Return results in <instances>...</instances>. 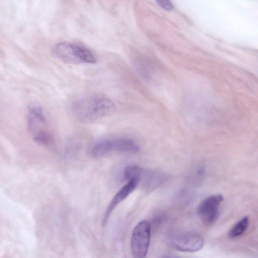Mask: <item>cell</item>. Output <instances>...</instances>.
Masks as SVG:
<instances>
[{
  "label": "cell",
  "mask_w": 258,
  "mask_h": 258,
  "mask_svg": "<svg viewBox=\"0 0 258 258\" xmlns=\"http://www.w3.org/2000/svg\"><path fill=\"white\" fill-rule=\"evenodd\" d=\"M113 102L106 97H93L75 102L73 105L75 116L83 122H92L106 117L114 112Z\"/></svg>",
  "instance_id": "1"
},
{
  "label": "cell",
  "mask_w": 258,
  "mask_h": 258,
  "mask_svg": "<svg viewBox=\"0 0 258 258\" xmlns=\"http://www.w3.org/2000/svg\"><path fill=\"white\" fill-rule=\"evenodd\" d=\"M54 51L59 59L67 63L80 64L96 62L95 56L90 50L68 42L57 44Z\"/></svg>",
  "instance_id": "2"
},
{
  "label": "cell",
  "mask_w": 258,
  "mask_h": 258,
  "mask_svg": "<svg viewBox=\"0 0 258 258\" xmlns=\"http://www.w3.org/2000/svg\"><path fill=\"white\" fill-rule=\"evenodd\" d=\"M151 226L146 220L140 221L135 227L131 237V247L133 256L143 258L147 254L150 241Z\"/></svg>",
  "instance_id": "3"
},
{
  "label": "cell",
  "mask_w": 258,
  "mask_h": 258,
  "mask_svg": "<svg viewBox=\"0 0 258 258\" xmlns=\"http://www.w3.org/2000/svg\"><path fill=\"white\" fill-rule=\"evenodd\" d=\"M222 195L210 196L203 200L197 209V213L202 222L206 225H212L218 220L219 207L223 201Z\"/></svg>",
  "instance_id": "4"
},
{
  "label": "cell",
  "mask_w": 258,
  "mask_h": 258,
  "mask_svg": "<svg viewBox=\"0 0 258 258\" xmlns=\"http://www.w3.org/2000/svg\"><path fill=\"white\" fill-rule=\"evenodd\" d=\"M173 247L182 252H193L200 250L204 245L203 238L195 233H187L175 238L172 242Z\"/></svg>",
  "instance_id": "5"
},
{
  "label": "cell",
  "mask_w": 258,
  "mask_h": 258,
  "mask_svg": "<svg viewBox=\"0 0 258 258\" xmlns=\"http://www.w3.org/2000/svg\"><path fill=\"white\" fill-rule=\"evenodd\" d=\"M28 109V128L33 136L46 131L44 127L46 118L41 106L32 103L29 105Z\"/></svg>",
  "instance_id": "6"
},
{
  "label": "cell",
  "mask_w": 258,
  "mask_h": 258,
  "mask_svg": "<svg viewBox=\"0 0 258 258\" xmlns=\"http://www.w3.org/2000/svg\"><path fill=\"white\" fill-rule=\"evenodd\" d=\"M138 184L139 181L137 179H131L128 180L127 183L124 185L117 192L108 205L104 213V215L102 221V225L103 226H104L107 224L112 212L115 207L134 191L138 186Z\"/></svg>",
  "instance_id": "7"
},
{
  "label": "cell",
  "mask_w": 258,
  "mask_h": 258,
  "mask_svg": "<svg viewBox=\"0 0 258 258\" xmlns=\"http://www.w3.org/2000/svg\"><path fill=\"white\" fill-rule=\"evenodd\" d=\"M112 150L121 152L134 153L139 151V145L132 139L118 138L111 140Z\"/></svg>",
  "instance_id": "8"
},
{
  "label": "cell",
  "mask_w": 258,
  "mask_h": 258,
  "mask_svg": "<svg viewBox=\"0 0 258 258\" xmlns=\"http://www.w3.org/2000/svg\"><path fill=\"white\" fill-rule=\"evenodd\" d=\"M112 151L111 141L110 139H104L96 142L93 146L91 154L96 158L102 157Z\"/></svg>",
  "instance_id": "9"
},
{
  "label": "cell",
  "mask_w": 258,
  "mask_h": 258,
  "mask_svg": "<svg viewBox=\"0 0 258 258\" xmlns=\"http://www.w3.org/2000/svg\"><path fill=\"white\" fill-rule=\"evenodd\" d=\"M249 219L248 217L245 216L236 223L229 230L228 236L233 238L242 235L248 227Z\"/></svg>",
  "instance_id": "10"
},
{
  "label": "cell",
  "mask_w": 258,
  "mask_h": 258,
  "mask_svg": "<svg viewBox=\"0 0 258 258\" xmlns=\"http://www.w3.org/2000/svg\"><path fill=\"white\" fill-rule=\"evenodd\" d=\"M34 141L41 145L50 146L53 143L51 135L46 130L33 136Z\"/></svg>",
  "instance_id": "11"
},
{
  "label": "cell",
  "mask_w": 258,
  "mask_h": 258,
  "mask_svg": "<svg viewBox=\"0 0 258 258\" xmlns=\"http://www.w3.org/2000/svg\"><path fill=\"white\" fill-rule=\"evenodd\" d=\"M157 4L162 9L170 11L173 9V5L170 0H155Z\"/></svg>",
  "instance_id": "12"
}]
</instances>
